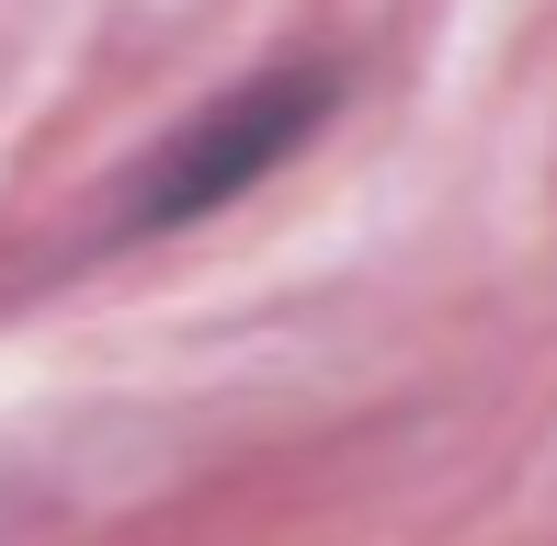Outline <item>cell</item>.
Masks as SVG:
<instances>
[{
  "mask_svg": "<svg viewBox=\"0 0 557 546\" xmlns=\"http://www.w3.org/2000/svg\"><path fill=\"white\" fill-rule=\"evenodd\" d=\"M319 103H331V80H250V91H227V103L194 126L183 148H171L160 171H148V194H137V216L160 228V216H194V206H227V194L250 183V171H273L296 137L319 126Z\"/></svg>",
  "mask_w": 557,
  "mask_h": 546,
  "instance_id": "obj_1",
  "label": "cell"
}]
</instances>
